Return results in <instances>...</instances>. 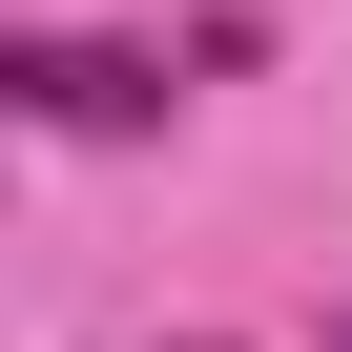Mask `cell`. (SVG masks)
<instances>
[{"label": "cell", "mask_w": 352, "mask_h": 352, "mask_svg": "<svg viewBox=\"0 0 352 352\" xmlns=\"http://www.w3.org/2000/svg\"><path fill=\"white\" fill-rule=\"evenodd\" d=\"M331 352H352V311H331Z\"/></svg>", "instance_id": "3"}, {"label": "cell", "mask_w": 352, "mask_h": 352, "mask_svg": "<svg viewBox=\"0 0 352 352\" xmlns=\"http://www.w3.org/2000/svg\"><path fill=\"white\" fill-rule=\"evenodd\" d=\"M42 124H166V42H21L0 63Z\"/></svg>", "instance_id": "1"}, {"label": "cell", "mask_w": 352, "mask_h": 352, "mask_svg": "<svg viewBox=\"0 0 352 352\" xmlns=\"http://www.w3.org/2000/svg\"><path fill=\"white\" fill-rule=\"evenodd\" d=\"M187 352H228V331H187Z\"/></svg>", "instance_id": "2"}]
</instances>
